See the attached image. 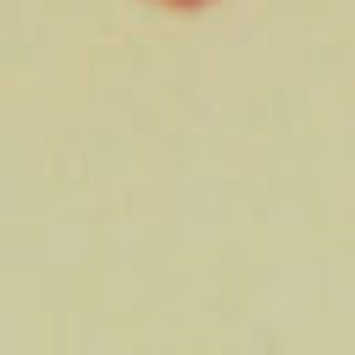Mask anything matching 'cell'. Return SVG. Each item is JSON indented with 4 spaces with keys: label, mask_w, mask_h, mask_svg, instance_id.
I'll list each match as a JSON object with an SVG mask.
<instances>
[{
    "label": "cell",
    "mask_w": 355,
    "mask_h": 355,
    "mask_svg": "<svg viewBox=\"0 0 355 355\" xmlns=\"http://www.w3.org/2000/svg\"><path fill=\"white\" fill-rule=\"evenodd\" d=\"M172 6H194V0H172Z\"/></svg>",
    "instance_id": "1"
}]
</instances>
